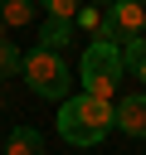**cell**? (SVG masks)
I'll return each instance as SVG.
<instances>
[{"instance_id": "9a60e30c", "label": "cell", "mask_w": 146, "mask_h": 155, "mask_svg": "<svg viewBox=\"0 0 146 155\" xmlns=\"http://www.w3.org/2000/svg\"><path fill=\"white\" fill-rule=\"evenodd\" d=\"M0 150H5V136H0Z\"/></svg>"}, {"instance_id": "3957f363", "label": "cell", "mask_w": 146, "mask_h": 155, "mask_svg": "<svg viewBox=\"0 0 146 155\" xmlns=\"http://www.w3.org/2000/svg\"><path fill=\"white\" fill-rule=\"evenodd\" d=\"M19 78H24V87H29L34 97H49V102H63V97H68V82H73L63 53H49V48H39V44L24 53Z\"/></svg>"}, {"instance_id": "e0dca14e", "label": "cell", "mask_w": 146, "mask_h": 155, "mask_svg": "<svg viewBox=\"0 0 146 155\" xmlns=\"http://www.w3.org/2000/svg\"><path fill=\"white\" fill-rule=\"evenodd\" d=\"M136 5H141V0H136Z\"/></svg>"}, {"instance_id": "5b68a950", "label": "cell", "mask_w": 146, "mask_h": 155, "mask_svg": "<svg viewBox=\"0 0 146 155\" xmlns=\"http://www.w3.org/2000/svg\"><path fill=\"white\" fill-rule=\"evenodd\" d=\"M112 111H117V131H122V136L146 140V92H127Z\"/></svg>"}, {"instance_id": "5bb4252c", "label": "cell", "mask_w": 146, "mask_h": 155, "mask_svg": "<svg viewBox=\"0 0 146 155\" xmlns=\"http://www.w3.org/2000/svg\"><path fill=\"white\" fill-rule=\"evenodd\" d=\"M0 39H5V19H0Z\"/></svg>"}, {"instance_id": "4fadbf2b", "label": "cell", "mask_w": 146, "mask_h": 155, "mask_svg": "<svg viewBox=\"0 0 146 155\" xmlns=\"http://www.w3.org/2000/svg\"><path fill=\"white\" fill-rule=\"evenodd\" d=\"M88 5H97V10H112V5H117V0H88Z\"/></svg>"}, {"instance_id": "7c38bea8", "label": "cell", "mask_w": 146, "mask_h": 155, "mask_svg": "<svg viewBox=\"0 0 146 155\" xmlns=\"http://www.w3.org/2000/svg\"><path fill=\"white\" fill-rule=\"evenodd\" d=\"M39 5H44L49 19H73V15L83 10V0H39Z\"/></svg>"}, {"instance_id": "277c9868", "label": "cell", "mask_w": 146, "mask_h": 155, "mask_svg": "<svg viewBox=\"0 0 146 155\" xmlns=\"http://www.w3.org/2000/svg\"><path fill=\"white\" fill-rule=\"evenodd\" d=\"M141 29H146V5H136V0H117V5L102 15L97 39H107V44L127 48L131 39H141Z\"/></svg>"}, {"instance_id": "7a4b0ae2", "label": "cell", "mask_w": 146, "mask_h": 155, "mask_svg": "<svg viewBox=\"0 0 146 155\" xmlns=\"http://www.w3.org/2000/svg\"><path fill=\"white\" fill-rule=\"evenodd\" d=\"M122 78H127L122 48H117V44H107V39H92V44L83 48V63H78V82H83V92H88V97L112 102V97H117V87H122Z\"/></svg>"}, {"instance_id": "ba28073f", "label": "cell", "mask_w": 146, "mask_h": 155, "mask_svg": "<svg viewBox=\"0 0 146 155\" xmlns=\"http://www.w3.org/2000/svg\"><path fill=\"white\" fill-rule=\"evenodd\" d=\"M34 10H39V0H0V19H5V29H10V24H29Z\"/></svg>"}, {"instance_id": "8992f818", "label": "cell", "mask_w": 146, "mask_h": 155, "mask_svg": "<svg viewBox=\"0 0 146 155\" xmlns=\"http://www.w3.org/2000/svg\"><path fill=\"white\" fill-rule=\"evenodd\" d=\"M73 19H44L39 24V48H49V53H63L68 44H73Z\"/></svg>"}, {"instance_id": "8fae6325", "label": "cell", "mask_w": 146, "mask_h": 155, "mask_svg": "<svg viewBox=\"0 0 146 155\" xmlns=\"http://www.w3.org/2000/svg\"><path fill=\"white\" fill-rule=\"evenodd\" d=\"M19 63H24V53H19L10 39H0V78H15V73H19Z\"/></svg>"}, {"instance_id": "30bf717a", "label": "cell", "mask_w": 146, "mask_h": 155, "mask_svg": "<svg viewBox=\"0 0 146 155\" xmlns=\"http://www.w3.org/2000/svg\"><path fill=\"white\" fill-rule=\"evenodd\" d=\"M102 15H107V10H97V5H88V0H83V10L73 15V29H83V34H92V39H97V29H102Z\"/></svg>"}, {"instance_id": "9c48e42d", "label": "cell", "mask_w": 146, "mask_h": 155, "mask_svg": "<svg viewBox=\"0 0 146 155\" xmlns=\"http://www.w3.org/2000/svg\"><path fill=\"white\" fill-rule=\"evenodd\" d=\"M122 63H127L131 78H146V39H131V44L122 48Z\"/></svg>"}, {"instance_id": "2e32d148", "label": "cell", "mask_w": 146, "mask_h": 155, "mask_svg": "<svg viewBox=\"0 0 146 155\" xmlns=\"http://www.w3.org/2000/svg\"><path fill=\"white\" fill-rule=\"evenodd\" d=\"M0 102H5V92H0Z\"/></svg>"}, {"instance_id": "52a82bcc", "label": "cell", "mask_w": 146, "mask_h": 155, "mask_svg": "<svg viewBox=\"0 0 146 155\" xmlns=\"http://www.w3.org/2000/svg\"><path fill=\"white\" fill-rule=\"evenodd\" d=\"M0 155H44V136L34 131V126H15L10 136H5V150Z\"/></svg>"}, {"instance_id": "6da1fadb", "label": "cell", "mask_w": 146, "mask_h": 155, "mask_svg": "<svg viewBox=\"0 0 146 155\" xmlns=\"http://www.w3.org/2000/svg\"><path fill=\"white\" fill-rule=\"evenodd\" d=\"M107 131H117L112 102L88 97V92H68V97H63V107H58V136H63L68 145H83V150H88V145H102Z\"/></svg>"}]
</instances>
